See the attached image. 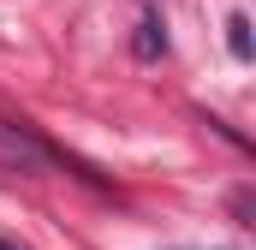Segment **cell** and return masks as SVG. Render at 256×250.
I'll return each mask as SVG.
<instances>
[{
  "instance_id": "6da1fadb",
  "label": "cell",
  "mask_w": 256,
  "mask_h": 250,
  "mask_svg": "<svg viewBox=\"0 0 256 250\" xmlns=\"http://www.w3.org/2000/svg\"><path fill=\"white\" fill-rule=\"evenodd\" d=\"M155 54H167V36H161V18L143 12V24H137V60H155Z\"/></svg>"
},
{
  "instance_id": "7a4b0ae2",
  "label": "cell",
  "mask_w": 256,
  "mask_h": 250,
  "mask_svg": "<svg viewBox=\"0 0 256 250\" xmlns=\"http://www.w3.org/2000/svg\"><path fill=\"white\" fill-rule=\"evenodd\" d=\"M226 48H232V60H250V18L244 12L226 18Z\"/></svg>"
},
{
  "instance_id": "3957f363",
  "label": "cell",
  "mask_w": 256,
  "mask_h": 250,
  "mask_svg": "<svg viewBox=\"0 0 256 250\" xmlns=\"http://www.w3.org/2000/svg\"><path fill=\"white\" fill-rule=\"evenodd\" d=\"M0 250H18V244H6V238H0Z\"/></svg>"
}]
</instances>
